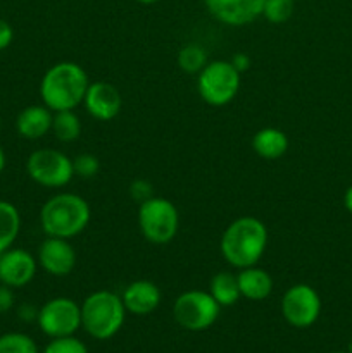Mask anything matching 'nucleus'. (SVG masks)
<instances>
[{
    "instance_id": "obj_1",
    "label": "nucleus",
    "mask_w": 352,
    "mask_h": 353,
    "mask_svg": "<svg viewBox=\"0 0 352 353\" xmlns=\"http://www.w3.org/2000/svg\"><path fill=\"white\" fill-rule=\"evenodd\" d=\"M268 228L254 216L231 221L221 236V255L235 269L257 265L268 247Z\"/></svg>"
},
{
    "instance_id": "obj_2",
    "label": "nucleus",
    "mask_w": 352,
    "mask_h": 353,
    "mask_svg": "<svg viewBox=\"0 0 352 353\" xmlns=\"http://www.w3.org/2000/svg\"><path fill=\"white\" fill-rule=\"evenodd\" d=\"M88 86V74L81 65L71 61L57 62L45 72L40 81L41 102L52 112L75 110L83 103Z\"/></svg>"
},
{
    "instance_id": "obj_3",
    "label": "nucleus",
    "mask_w": 352,
    "mask_h": 353,
    "mask_svg": "<svg viewBox=\"0 0 352 353\" xmlns=\"http://www.w3.org/2000/svg\"><path fill=\"white\" fill-rule=\"evenodd\" d=\"M90 219L88 202L76 193H57L40 209V224L47 236L71 240L86 230Z\"/></svg>"
},
{
    "instance_id": "obj_4",
    "label": "nucleus",
    "mask_w": 352,
    "mask_h": 353,
    "mask_svg": "<svg viewBox=\"0 0 352 353\" xmlns=\"http://www.w3.org/2000/svg\"><path fill=\"white\" fill-rule=\"evenodd\" d=\"M126 309L119 295L107 290L93 292L81 303V327L95 340H109L123 327Z\"/></svg>"
},
{
    "instance_id": "obj_5",
    "label": "nucleus",
    "mask_w": 352,
    "mask_h": 353,
    "mask_svg": "<svg viewBox=\"0 0 352 353\" xmlns=\"http://www.w3.org/2000/svg\"><path fill=\"white\" fill-rule=\"evenodd\" d=\"M138 228L148 243H171L178 234V209L171 200L162 199V196H152L138 207Z\"/></svg>"
},
{
    "instance_id": "obj_6",
    "label": "nucleus",
    "mask_w": 352,
    "mask_h": 353,
    "mask_svg": "<svg viewBox=\"0 0 352 353\" xmlns=\"http://www.w3.org/2000/svg\"><path fill=\"white\" fill-rule=\"evenodd\" d=\"M240 76L230 61L207 62L197 78V92L207 105H228L240 90Z\"/></svg>"
},
{
    "instance_id": "obj_7",
    "label": "nucleus",
    "mask_w": 352,
    "mask_h": 353,
    "mask_svg": "<svg viewBox=\"0 0 352 353\" xmlns=\"http://www.w3.org/2000/svg\"><path fill=\"white\" fill-rule=\"evenodd\" d=\"M221 305L209 292L188 290L175 300L173 317L186 331H206L217 321Z\"/></svg>"
},
{
    "instance_id": "obj_8",
    "label": "nucleus",
    "mask_w": 352,
    "mask_h": 353,
    "mask_svg": "<svg viewBox=\"0 0 352 353\" xmlns=\"http://www.w3.org/2000/svg\"><path fill=\"white\" fill-rule=\"evenodd\" d=\"M26 172L37 185L45 188H64L75 178L72 159L55 148H38L26 161Z\"/></svg>"
},
{
    "instance_id": "obj_9",
    "label": "nucleus",
    "mask_w": 352,
    "mask_h": 353,
    "mask_svg": "<svg viewBox=\"0 0 352 353\" xmlns=\"http://www.w3.org/2000/svg\"><path fill=\"white\" fill-rule=\"evenodd\" d=\"M38 327L48 338L72 336L81 327V305L68 296H57L40 307Z\"/></svg>"
},
{
    "instance_id": "obj_10",
    "label": "nucleus",
    "mask_w": 352,
    "mask_h": 353,
    "mask_svg": "<svg viewBox=\"0 0 352 353\" xmlns=\"http://www.w3.org/2000/svg\"><path fill=\"white\" fill-rule=\"evenodd\" d=\"M282 316L290 326L306 330L317 321L321 314V299L313 286L306 283L293 285L282 296Z\"/></svg>"
},
{
    "instance_id": "obj_11",
    "label": "nucleus",
    "mask_w": 352,
    "mask_h": 353,
    "mask_svg": "<svg viewBox=\"0 0 352 353\" xmlns=\"http://www.w3.org/2000/svg\"><path fill=\"white\" fill-rule=\"evenodd\" d=\"M37 261L38 265L50 276L66 278L76 268L78 255H76L75 247L69 243V240L47 236L38 247Z\"/></svg>"
},
{
    "instance_id": "obj_12",
    "label": "nucleus",
    "mask_w": 352,
    "mask_h": 353,
    "mask_svg": "<svg viewBox=\"0 0 352 353\" xmlns=\"http://www.w3.org/2000/svg\"><path fill=\"white\" fill-rule=\"evenodd\" d=\"M266 0H204L211 16L228 26L240 28L262 16Z\"/></svg>"
},
{
    "instance_id": "obj_13",
    "label": "nucleus",
    "mask_w": 352,
    "mask_h": 353,
    "mask_svg": "<svg viewBox=\"0 0 352 353\" xmlns=\"http://www.w3.org/2000/svg\"><path fill=\"white\" fill-rule=\"evenodd\" d=\"M37 257L23 248H9L0 254V283L12 290L30 285L37 274Z\"/></svg>"
},
{
    "instance_id": "obj_14",
    "label": "nucleus",
    "mask_w": 352,
    "mask_h": 353,
    "mask_svg": "<svg viewBox=\"0 0 352 353\" xmlns=\"http://www.w3.org/2000/svg\"><path fill=\"white\" fill-rule=\"evenodd\" d=\"M85 109L93 119L97 121H113L119 116L123 99L119 90L107 81L90 83L86 95L83 99Z\"/></svg>"
},
{
    "instance_id": "obj_15",
    "label": "nucleus",
    "mask_w": 352,
    "mask_h": 353,
    "mask_svg": "<svg viewBox=\"0 0 352 353\" xmlns=\"http://www.w3.org/2000/svg\"><path fill=\"white\" fill-rule=\"evenodd\" d=\"M162 299V293L155 283L148 279H138V281L130 283L124 288L121 300L124 303L126 312L133 316H148L159 307Z\"/></svg>"
},
{
    "instance_id": "obj_16",
    "label": "nucleus",
    "mask_w": 352,
    "mask_h": 353,
    "mask_svg": "<svg viewBox=\"0 0 352 353\" xmlns=\"http://www.w3.org/2000/svg\"><path fill=\"white\" fill-rule=\"evenodd\" d=\"M54 112L45 105H30L19 112L16 130L26 140H40L52 131Z\"/></svg>"
},
{
    "instance_id": "obj_17",
    "label": "nucleus",
    "mask_w": 352,
    "mask_h": 353,
    "mask_svg": "<svg viewBox=\"0 0 352 353\" xmlns=\"http://www.w3.org/2000/svg\"><path fill=\"white\" fill-rule=\"evenodd\" d=\"M237 278L242 296L251 300V302H262L273 293L275 281H273L271 274L264 269L257 268V265L240 269Z\"/></svg>"
},
{
    "instance_id": "obj_18",
    "label": "nucleus",
    "mask_w": 352,
    "mask_h": 353,
    "mask_svg": "<svg viewBox=\"0 0 352 353\" xmlns=\"http://www.w3.org/2000/svg\"><path fill=\"white\" fill-rule=\"evenodd\" d=\"M252 150L266 161H276L289 150V137L278 128H262L252 137Z\"/></svg>"
},
{
    "instance_id": "obj_19",
    "label": "nucleus",
    "mask_w": 352,
    "mask_h": 353,
    "mask_svg": "<svg viewBox=\"0 0 352 353\" xmlns=\"http://www.w3.org/2000/svg\"><path fill=\"white\" fill-rule=\"evenodd\" d=\"M209 293L221 307H231L242 299L240 286H238L237 274L231 272H217L213 276L209 285Z\"/></svg>"
},
{
    "instance_id": "obj_20",
    "label": "nucleus",
    "mask_w": 352,
    "mask_h": 353,
    "mask_svg": "<svg viewBox=\"0 0 352 353\" xmlns=\"http://www.w3.org/2000/svg\"><path fill=\"white\" fill-rule=\"evenodd\" d=\"M21 231V216L16 205L0 200V254L12 248Z\"/></svg>"
},
{
    "instance_id": "obj_21",
    "label": "nucleus",
    "mask_w": 352,
    "mask_h": 353,
    "mask_svg": "<svg viewBox=\"0 0 352 353\" xmlns=\"http://www.w3.org/2000/svg\"><path fill=\"white\" fill-rule=\"evenodd\" d=\"M52 131L59 141L72 143L81 134V121L76 116L75 110H59V112H54Z\"/></svg>"
},
{
    "instance_id": "obj_22",
    "label": "nucleus",
    "mask_w": 352,
    "mask_h": 353,
    "mask_svg": "<svg viewBox=\"0 0 352 353\" xmlns=\"http://www.w3.org/2000/svg\"><path fill=\"white\" fill-rule=\"evenodd\" d=\"M176 61H178L179 69L186 74H199L209 62L206 48L199 43H188L179 48Z\"/></svg>"
},
{
    "instance_id": "obj_23",
    "label": "nucleus",
    "mask_w": 352,
    "mask_h": 353,
    "mask_svg": "<svg viewBox=\"0 0 352 353\" xmlns=\"http://www.w3.org/2000/svg\"><path fill=\"white\" fill-rule=\"evenodd\" d=\"M0 353H38V347L28 334L7 333L0 336Z\"/></svg>"
},
{
    "instance_id": "obj_24",
    "label": "nucleus",
    "mask_w": 352,
    "mask_h": 353,
    "mask_svg": "<svg viewBox=\"0 0 352 353\" xmlns=\"http://www.w3.org/2000/svg\"><path fill=\"white\" fill-rule=\"evenodd\" d=\"M293 0H266L262 17L271 24H283L292 17Z\"/></svg>"
},
{
    "instance_id": "obj_25",
    "label": "nucleus",
    "mask_w": 352,
    "mask_h": 353,
    "mask_svg": "<svg viewBox=\"0 0 352 353\" xmlns=\"http://www.w3.org/2000/svg\"><path fill=\"white\" fill-rule=\"evenodd\" d=\"M43 353H88V348L78 338L62 336L52 338L50 343L45 347Z\"/></svg>"
},
{
    "instance_id": "obj_26",
    "label": "nucleus",
    "mask_w": 352,
    "mask_h": 353,
    "mask_svg": "<svg viewBox=\"0 0 352 353\" xmlns=\"http://www.w3.org/2000/svg\"><path fill=\"white\" fill-rule=\"evenodd\" d=\"M72 169H75V176H79L83 179H92L99 174L100 162L95 155L79 154L78 157L72 159Z\"/></svg>"
},
{
    "instance_id": "obj_27",
    "label": "nucleus",
    "mask_w": 352,
    "mask_h": 353,
    "mask_svg": "<svg viewBox=\"0 0 352 353\" xmlns=\"http://www.w3.org/2000/svg\"><path fill=\"white\" fill-rule=\"evenodd\" d=\"M152 193H154V190H152V185L147 179H135V181H131L130 196L135 202L141 203L145 202V200L152 199V196H154Z\"/></svg>"
},
{
    "instance_id": "obj_28",
    "label": "nucleus",
    "mask_w": 352,
    "mask_h": 353,
    "mask_svg": "<svg viewBox=\"0 0 352 353\" xmlns=\"http://www.w3.org/2000/svg\"><path fill=\"white\" fill-rule=\"evenodd\" d=\"M14 307V292L10 286L0 283V314H7Z\"/></svg>"
},
{
    "instance_id": "obj_29",
    "label": "nucleus",
    "mask_w": 352,
    "mask_h": 353,
    "mask_svg": "<svg viewBox=\"0 0 352 353\" xmlns=\"http://www.w3.org/2000/svg\"><path fill=\"white\" fill-rule=\"evenodd\" d=\"M14 40V30L7 21L0 19V50H6Z\"/></svg>"
},
{
    "instance_id": "obj_30",
    "label": "nucleus",
    "mask_w": 352,
    "mask_h": 353,
    "mask_svg": "<svg viewBox=\"0 0 352 353\" xmlns=\"http://www.w3.org/2000/svg\"><path fill=\"white\" fill-rule=\"evenodd\" d=\"M231 65H233L235 69H237L238 72H245L248 71V68H251V57L248 55H245L244 52H237V54H233V57L230 59Z\"/></svg>"
},
{
    "instance_id": "obj_31",
    "label": "nucleus",
    "mask_w": 352,
    "mask_h": 353,
    "mask_svg": "<svg viewBox=\"0 0 352 353\" xmlns=\"http://www.w3.org/2000/svg\"><path fill=\"white\" fill-rule=\"evenodd\" d=\"M19 317L26 321V323H31V321H37L38 310L33 305H30V303H24V305L19 307Z\"/></svg>"
},
{
    "instance_id": "obj_32",
    "label": "nucleus",
    "mask_w": 352,
    "mask_h": 353,
    "mask_svg": "<svg viewBox=\"0 0 352 353\" xmlns=\"http://www.w3.org/2000/svg\"><path fill=\"white\" fill-rule=\"evenodd\" d=\"M344 207L347 209L349 214H352V185L349 186L347 192L344 195Z\"/></svg>"
},
{
    "instance_id": "obj_33",
    "label": "nucleus",
    "mask_w": 352,
    "mask_h": 353,
    "mask_svg": "<svg viewBox=\"0 0 352 353\" xmlns=\"http://www.w3.org/2000/svg\"><path fill=\"white\" fill-rule=\"evenodd\" d=\"M3 169H6V152L0 147V174H2Z\"/></svg>"
},
{
    "instance_id": "obj_34",
    "label": "nucleus",
    "mask_w": 352,
    "mask_h": 353,
    "mask_svg": "<svg viewBox=\"0 0 352 353\" xmlns=\"http://www.w3.org/2000/svg\"><path fill=\"white\" fill-rule=\"evenodd\" d=\"M137 2H140V3H144V6H152V3H155V2H159V0H137Z\"/></svg>"
},
{
    "instance_id": "obj_35",
    "label": "nucleus",
    "mask_w": 352,
    "mask_h": 353,
    "mask_svg": "<svg viewBox=\"0 0 352 353\" xmlns=\"http://www.w3.org/2000/svg\"><path fill=\"white\" fill-rule=\"evenodd\" d=\"M347 352L352 353V340H351V343H349V350Z\"/></svg>"
},
{
    "instance_id": "obj_36",
    "label": "nucleus",
    "mask_w": 352,
    "mask_h": 353,
    "mask_svg": "<svg viewBox=\"0 0 352 353\" xmlns=\"http://www.w3.org/2000/svg\"><path fill=\"white\" fill-rule=\"evenodd\" d=\"M0 131H2V117H0Z\"/></svg>"
},
{
    "instance_id": "obj_37",
    "label": "nucleus",
    "mask_w": 352,
    "mask_h": 353,
    "mask_svg": "<svg viewBox=\"0 0 352 353\" xmlns=\"http://www.w3.org/2000/svg\"><path fill=\"white\" fill-rule=\"evenodd\" d=\"M331 353H349V352H331Z\"/></svg>"
}]
</instances>
